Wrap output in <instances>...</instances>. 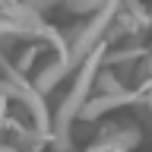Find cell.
<instances>
[{"label": "cell", "instance_id": "1", "mask_svg": "<svg viewBox=\"0 0 152 152\" xmlns=\"http://www.w3.org/2000/svg\"><path fill=\"white\" fill-rule=\"evenodd\" d=\"M102 64H104V48L98 45L83 64L76 66V76L70 79V89L60 95V102H57L54 114H51V130H54V133H51V140H54L60 149L70 146V130H73V124L79 121L86 102H89V92H92L95 79H98Z\"/></svg>", "mask_w": 152, "mask_h": 152}, {"label": "cell", "instance_id": "2", "mask_svg": "<svg viewBox=\"0 0 152 152\" xmlns=\"http://www.w3.org/2000/svg\"><path fill=\"white\" fill-rule=\"evenodd\" d=\"M0 38H41V41H48V45H54L51 38L45 35V32H35V26H28V22H22V19H10V16H0Z\"/></svg>", "mask_w": 152, "mask_h": 152}, {"label": "cell", "instance_id": "3", "mask_svg": "<svg viewBox=\"0 0 152 152\" xmlns=\"http://www.w3.org/2000/svg\"><path fill=\"white\" fill-rule=\"evenodd\" d=\"M28 10H35V13H45V10H51V7H57V3H64V0H22Z\"/></svg>", "mask_w": 152, "mask_h": 152}, {"label": "cell", "instance_id": "4", "mask_svg": "<svg viewBox=\"0 0 152 152\" xmlns=\"http://www.w3.org/2000/svg\"><path fill=\"white\" fill-rule=\"evenodd\" d=\"M0 152H22V149H16V146H10V142H0Z\"/></svg>", "mask_w": 152, "mask_h": 152}]
</instances>
